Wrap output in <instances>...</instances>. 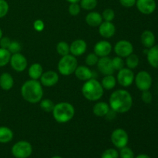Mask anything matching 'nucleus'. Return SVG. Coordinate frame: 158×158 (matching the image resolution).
Segmentation results:
<instances>
[{"instance_id": "nucleus-39", "label": "nucleus", "mask_w": 158, "mask_h": 158, "mask_svg": "<svg viewBox=\"0 0 158 158\" xmlns=\"http://www.w3.org/2000/svg\"><path fill=\"white\" fill-rule=\"evenodd\" d=\"M9 9V3L6 0H0V19L3 18L7 15Z\"/></svg>"}, {"instance_id": "nucleus-15", "label": "nucleus", "mask_w": 158, "mask_h": 158, "mask_svg": "<svg viewBox=\"0 0 158 158\" xmlns=\"http://www.w3.org/2000/svg\"><path fill=\"white\" fill-rule=\"evenodd\" d=\"M112 45L106 40H101L95 44L94 48V53L99 57L108 56L112 51Z\"/></svg>"}, {"instance_id": "nucleus-31", "label": "nucleus", "mask_w": 158, "mask_h": 158, "mask_svg": "<svg viewBox=\"0 0 158 158\" xmlns=\"http://www.w3.org/2000/svg\"><path fill=\"white\" fill-rule=\"evenodd\" d=\"M54 104L53 101L49 99H43V100H41L40 102V106L43 111L47 113H51L53 110Z\"/></svg>"}, {"instance_id": "nucleus-17", "label": "nucleus", "mask_w": 158, "mask_h": 158, "mask_svg": "<svg viewBox=\"0 0 158 158\" xmlns=\"http://www.w3.org/2000/svg\"><path fill=\"white\" fill-rule=\"evenodd\" d=\"M116 27L112 22L104 21L99 26V33L106 39L111 38L115 35Z\"/></svg>"}, {"instance_id": "nucleus-9", "label": "nucleus", "mask_w": 158, "mask_h": 158, "mask_svg": "<svg viewBox=\"0 0 158 158\" xmlns=\"http://www.w3.org/2000/svg\"><path fill=\"white\" fill-rule=\"evenodd\" d=\"M134 77L135 76H134L132 69L127 67H123L117 73V81L118 82L120 86H123V87H128V86H131L134 82Z\"/></svg>"}, {"instance_id": "nucleus-21", "label": "nucleus", "mask_w": 158, "mask_h": 158, "mask_svg": "<svg viewBox=\"0 0 158 158\" xmlns=\"http://www.w3.org/2000/svg\"><path fill=\"white\" fill-rule=\"evenodd\" d=\"M86 23L88 26L92 27H97L103 23V17L100 13L97 12H90L86 15Z\"/></svg>"}, {"instance_id": "nucleus-29", "label": "nucleus", "mask_w": 158, "mask_h": 158, "mask_svg": "<svg viewBox=\"0 0 158 158\" xmlns=\"http://www.w3.org/2000/svg\"><path fill=\"white\" fill-rule=\"evenodd\" d=\"M11 55L12 54L8 49L0 48V67L5 66L9 63Z\"/></svg>"}, {"instance_id": "nucleus-8", "label": "nucleus", "mask_w": 158, "mask_h": 158, "mask_svg": "<svg viewBox=\"0 0 158 158\" xmlns=\"http://www.w3.org/2000/svg\"><path fill=\"white\" fill-rule=\"evenodd\" d=\"M111 142L117 148L121 149L127 145L129 141V136L127 131L122 128L114 130L110 136Z\"/></svg>"}, {"instance_id": "nucleus-45", "label": "nucleus", "mask_w": 158, "mask_h": 158, "mask_svg": "<svg viewBox=\"0 0 158 158\" xmlns=\"http://www.w3.org/2000/svg\"><path fill=\"white\" fill-rule=\"evenodd\" d=\"M66 1L69 3H77V2H80V0H66Z\"/></svg>"}, {"instance_id": "nucleus-47", "label": "nucleus", "mask_w": 158, "mask_h": 158, "mask_svg": "<svg viewBox=\"0 0 158 158\" xmlns=\"http://www.w3.org/2000/svg\"><path fill=\"white\" fill-rule=\"evenodd\" d=\"M52 158H63V157H60V156H54V157H52Z\"/></svg>"}, {"instance_id": "nucleus-20", "label": "nucleus", "mask_w": 158, "mask_h": 158, "mask_svg": "<svg viewBox=\"0 0 158 158\" xmlns=\"http://www.w3.org/2000/svg\"><path fill=\"white\" fill-rule=\"evenodd\" d=\"M147 60L153 68L158 69V45H154L148 49L147 52Z\"/></svg>"}, {"instance_id": "nucleus-2", "label": "nucleus", "mask_w": 158, "mask_h": 158, "mask_svg": "<svg viewBox=\"0 0 158 158\" xmlns=\"http://www.w3.org/2000/svg\"><path fill=\"white\" fill-rule=\"evenodd\" d=\"M20 91L23 98L30 103H40L43 97V85L38 80L32 79L23 83Z\"/></svg>"}, {"instance_id": "nucleus-4", "label": "nucleus", "mask_w": 158, "mask_h": 158, "mask_svg": "<svg viewBox=\"0 0 158 158\" xmlns=\"http://www.w3.org/2000/svg\"><path fill=\"white\" fill-rule=\"evenodd\" d=\"M52 114L56 121L60 123H65L73 118L75 109L71 103L68 102H61L55 104Z\"/></svg>"}, {"instance_id": "nucleus-5", "label": "nucleus", "mask_w": 158, "mask_h": 158, "mask_svg": "<svg viewBox=\"0 0 158 158\" xmlns=\"http://www.w3.org/2000/svg\"><path fill=\"white\" fill-rule=\"evenodd\" d=\"M78 66V61L74 56L71 54L62 56L57 65L58 72L63 76H70L74 73Z\"/></svg>"}, {"instance_id": "nucleus-7", "label": "nucleus", "mask_w": 158, "mask_h": 158, "mask_svg": "<svg viewBox=\"0 0 158 158\" xmlns=\"http://www.w3.org/2000/svg\"><path fill=\"white\" fill-rule=\"evenodd\" d=\"M134 83L137 89L140 91L149 90L152 86V77L148 71H140L134 77Z\"/></svg>"}, {"instance_id": "nucleus-22", "label": "nucleus", "mask_w": 158, "mask_h": 158, "mask_svg": "<svg viewBox=\"0 0 158 158\" xmlns=\"http://www.w3.org/2000/svg\"><path fill=\"white\" fill-rule=\"evenodd\" d=\"M109 103L106 102H97L93 107V113L97 117H103L110 110Z\"/></svg>"}, {"instance_id": "nucleus-14", "label": "nucleus", "mask_w": 158, "mask_h": 158, "mask_svg": "<svg viewBox=\"0 0 158 158\" xmlns=\"http://www.w3.org/2000/svg\"><path fill=\"white\" fill-rule=\"evenodd\" d=\"M135 5L139 12L144 15L152 14L157 7L155 0H137Z\"/></svg>"}, {"instance_id": "nucleus-33", "label": "nucleus", "mask_w": 158, "mask_h": 158, "mask_svg": "<svg viewBox=\"0 0 158 158\" xmlns=\"http://www.w3.org/2000/svg\"><path fill=\"white\" fill-rule=\"evenodd\" d=\"M101 15L103 19L106 22H112L115 18V12L114 9H110V8L104 9Z\"/></svg>"}, {"instance_id": "nucleus-1", "label": "nucleus", "mask_w": 158, "mask_h": 158, "mask_svg": "<svg viewBox=\"0 0 158 158\" xmlns=\"http://www.w3.org/2000/svg\"><path fill=\"white\" fill-rule=\"evenodd\" d=\"M109 106L117 114L128 112L133 106L132 96L126 89H117L111 94L109 99Z\"/></svg>"}, {"instance_id": "nucleus-28", "label": "nucleus", "mask_w": 158, "mask_h": 158, "mask_svg": "<svg viewBox=\"0 0 158 158\" xmlns=\"http://www.w3.org/2000/svg\"><path fill=\"white\" fill-rule=\"evenodd\" d=\"M56 52L61 56L69 54V45L65 41H60L56 45Z\"/></svg>"}, {"instance_id": "nucleus-42", "label": "nucleus", "mask_w": 158, "mask_h": 158, "mask_svg": "<svg viewBox=\"0 0 158 158\" xmlns=\"http://www.w3.org/2000/svg\"><path fill=\"white\" fill-rule=\"evenodd\" d=\"M11 42H12V40H11L9 37L2 36L0 39V48L8 49Z\"/></svg>"}, {"instance_id": "nucleus-24", "label": "nucleus", "mask_w": 158, "mask_h": 158, "mask_svg": "<svg viewBox=\"0 0 158 158\" xmlns=\"http://www.w3.org/2000/svg\"><path fill=\"white\" fill-rule=\"evenodd\" d=\"M43 73V66L40 63H35L31 65L28 70V75L32 80H38Z\"/></svg>"}, {"instance_id": "nucleus-12", "label": "nucleus", "mask_w": 158, "mask_h": 158, "mask_svg": "<svg viewBox=\"0 0 158 158\" xmlns=\"http://www.w3.org/2000/svg\"><path fill=\"white\" fill-rule=\"evenodd\" d=\"M97 66L99 72L104 76L113 75L115 71L112 64V59L109 56L100 57L97 62Z\"/></svg>"}, {"instance_id": "nucleus-11", "label": "nucleus", "mask_w": 158, "mask_h": 158, "mask_svg": "<svg viewBox=\"0 0 158 158\" xmlns=\"http://www.w3.org/2000/svg\"><path fill=\"white\" fill-rule=\"evenodd\" d=\"M9 63H10L12 69L19 73L24 71L28 66L27 59L21 52L12 54L10 60H9Z\"/></svg>"}, {"instance_id": "nucleus-35", "label": "nucleus", "mask_w": 158, "mask_h": 158, "mask_svg": "<svg viewBox=\"0 0 158 158\" xmlns=\"http://www.w3.org/2000/svg\"><path fill=\"white\" fill-rule=\"evenodd\" d=\"M119 157L120 158H134V153L131 148L126 146L120 149Z\"/></svg>"}, {"instance_id": "nucleus-48", "label": "nucleus", "mask_w": 158, "mask_h": 158, "mask_svg": "<svg viewBox=\"0 0 158 158\" xmlns=\"http://www.w3.org/2000/svg\"><path fill=\"white\" fill-rule=\"evenodd\" d=\"M0 112H1V107H0Z\"/></svg>"}, {"instance_id": "nucleus-3", "label": "nucleus", "mask_w": 158, "mask_h": 158, "mask_svg": "<svg viewBox=\"0 0 158 158\" xmlns=\"http://www.w3.org/2000/svg\"><path fill=\"white\" fill-rule=\"evenodd\" d=\"M104 89L101 83L95 79H90L85 81L82 86V94L86 100L95 102L100 100L104 94Z\"/></svg>"}, {"instance_id": "nucleus-44", "label": "nucleus", "mask_w": 158, "mask_h": 158, "mask_svg": "<svg viewBox=\"0 0 158 158\" xmlns=\"http://www.w3.org/2000/svg\"><path fill=\"white\" fill-rule=\"evenodd\" d=\"M134 158H151V157H150V156H148V154H139V155H137V157H135Z\"/></svg>"}, {"instance_id": "nucleus-37", "label": "nucleus", "mask_w": 158, "mask_h": 158, "mask_svg": "<svg viewBox=\"0 0 158 158\" xmlns=\"http://www.w3.org/2000/svg\"><path fill=\"white\" fill-rule=\"evenodd\" d=\"M21 49H22L21 44H20L19 42L15 41V40L11 42L10 45H9V48H8V50L9 51V52H10L11 54L20 52Z\"/></svg>"}, {"instance_id": "nucleus-34", "label": "nucleus", "mask_w": 158, "mask_h": 158, "mask_svg": "<svg viewBox=\"0 0 158 158\" xmlns=\"http://www.w3.org/2000/svg\"><path fill=\"white\" fill-rule=\"evenodd\" d=\"M98 60H99V56H97L94 52H91V53H89L86 56V59H85V63H86V66H93L97 65Z\"/></svg>"}, {"instance_id": "nucleus-23", "label": "nucleus", "mask_w": 158, "mask_h": 158, "mask_svg": "<svg viewBox=\"0 0 158 158\" xmlns=\"http://www.w3.org/2000/svg\"><path fill=\"white\" fill-rule=\"evenodd\" d=\"M14 86V80L12 76L9 73H3L0 75V87L3 90L8 91Z\"/></svg>"}, {"instance_id": "nucleus-43", "label": "nucleus", "mask_w": 158, "mask_h": 158, "mask_svg": "<svg viewBox=\"0 0 158 158\" xmlns=\"http://www.w3.org/2000/svg\"><path fill=\"white\" fill-rule=\"evenodd\" d=\"M137 0H119L120 4L125 8H131L135 6Z\"/></svg>"}, {"instance_id": "nucleus-36", "label": "nucleus", "mask_w": 158, "mask_h": 158, "mask_svg": "<svg viewBox=\"0 0 158 158\" xmlns=\"http://www.w3.org/2000/svg\"><path fill=\"white\" fill-rule=\"evenodd\" d=\"M101 158H119V153L114 148H109L103 152Z\"/></svg>"}, {"instance_id": "nucleus-19", "label": "nucleus", "mask_w": 158, "mask_h": 158, "mask_svg": "<svg viewBox=\"0 0 158 158\" xmlns=\"http://www.w3.org/2000/svg\"><path fill=\"white\" fill-rule=\"evenodd\" d=\"M76 77L82 81H86L93 77V72L88 66H78L74 72Z\"/></svg>"}, {"instance_id": "nucleus-25", "label": "nucleus", "mask_w": 158, "mask_h": 158, "mask_svg": "<svg viewBox=\"0 0 158 158\" xmlns=\"http://www.w3.org/2000/svg\"><path fill=\"white\" fill-rule=\"evenodd\" d=\"M13 138V132L8 127H0V143H7Z\"/></svg>"}, {"instance_id": "nucleus-6", "label": "nucleus", "mask_w": 158, "mask_h": 158, "mask_svg": "<svg viewBox=\"0 0 158 158\" xmlns=\"http://www.w3.org/2000/svg\"><path fill=\"white\" fill-rule=\"evenodd\" d=\"M12 154L15 158H28L32 153V147L29 142L19 140L12 146Z\"/></svg>"}, {"instance_id": "nucleus-32", "label": "nucleus", "mask_w": 158, "mask_h": 158, "mask_svg": "<svg viewBox=\"0 0 158 158\" xmlns=\"http://www.w3.org/2000/svg\"><path fill=\"white\" fill-rule=\"evenodd\" d=\"M112 64L114 66V70L119 71L120 69H123L125 66V61L123 60L122 57L116 56L112 59Z\"/></svg>"}, {"instance_id": "nucleus-16", "label": "nucleus", "mask_w": 158, "mask_h": 158, "mask_svg": "<svg viewBox=\"0 0 158 158\" xmlns=\"http://www.w3.org/2000/svg\"><path fill=\"white\" fill-rule=\"evenodd\" d=\"M87 49V44L83 40H76L69 45V52L74 56H80L85 53Z\"/></svg>"}, {"instance_id": "nucleus-13", "label": "nucleus", "mask_w": 158, "mask_h": 158, "mask_svg": "<svg viewBox=\"0 0 158 158\" xmlns=\"http://www.w3.org/2000/svg\"><path fill=\"white\" fill-rule=\"evenodd\" d=\"M59 74L53 70H48L43 72L40 78V83L43 86L52 87L59 82Z\"/></svg>"}, {"instance_id": "nucleus-41", "label": "nucleus", "mask_w": 158, "mask_h": 158, "mask_svg": "<svg viewBox=\"0 0 158 158\" xmlns=\"http://www.w3.org/2000/svg\"><path fill=\"white\" fill-rule=\"evenodd\" d=\"M33 28L37 32H42L45 28L44 22L41 19H36L33 23Z\"/></svg>"}, {"instance_id": "nucleus-18", "label": "nucleus", "mask_w": 158, "mask_h": 158, "mask_svg": "<svg viewBox=\"0 0 158 158\" xmlns=\"http://www.w3.org/2000/svg\"><path fill=\"white\" fill-rule=\"evenodd\" d=\"M155 35L151 30H145L140 35V42L147 49H150L155 45Z\"/></svg>"}, {"instance_id": "nucleus-26", "label": "nucleus", "mask_w": 158, "mask_h": 158, "mask_svg": "<svg viewBox=\"0 0 158 158\" xmlns=\"http://www.w3.org/2000/svg\"><path fill=\"white\" fill-rule=\"evenodd\" d=\"M101 85L103 88L106 90L113 89L117 84V78L113 75H106L103 78L101 81Z\"/></svg>"}, {"instance_id": "nucleus-40", "label": "nucleus", "mask_w": 158, "mask_h": 158, "mask_svg": "<svg viewBox=\"0 0 158 158\" xmlns=\"http://www.w3.org/2000/svg\"><path fill=\"white\" fill-rule=\"evenodd\" d=\"M141 100L146 104H150L153 100V95L149 90L142 91Z\"/></svg>"}, {"instance_id": "nucleus-27", "label": "nucleus", "mask_w": 158, "mask_h": 158, "mask_svg": "<svg viewBox=\"0 0 158 158\" xmlns=\"http://www.w3.org/2000/svg\"><path fill=\"white\" fill-rule=\"evenodd\" d=\"M139 63H140L139 57L134 52L126 57V60H125V65L127 66V67L131 69H136L138 66Z\"/></svg>"}, {"instance_id": "nucleus-46", "label": "nucleus", "mask_w": 158, "mask_h": 158, "mask_svg": "<svg viewBox=\"0 0 158 158\" xmlns=\"http://www.w3.org/2000/svg\"><path fill=\"white\" fill-rule=\"evenodd\" d=\"M2 37V30L1 29V28H0V39Z\"/></svg>"}, {"instance_id": "nucleus-10", "label": "nucleus", "mask_w": 158, "mask_h": 158, "mask_svg": "<svg viewBox=\"0 0 158 158\" xmlns=\"http://www.w3.org/2000/svg\"><path fill=\"white\" fill-rule=\"evenodd\" d=\"M114 50L117 56L126 58L134 52V46L128 40H122L116 43Z\"/></svg>"}, {"instance_id": "nucleus-38", "label": "nucleus", "mask_w": 158, "mask_h": 158, "mask_svg": "<svg viewBox=\"0 0 158 158\" xmlns=\"http://www.w3.org/2000/svg\"><path fill=\"white\" fill-rule=\"evenodd\" d=\"M80 10H81V7H80L79 2L70 3V5L69 6V9H68L69 13L71 15H73V16H76V15H79L80 12Z\"/></svg>"}, {"instance_id": "nucleus-30", "label": "nucleus", "mask_w": 158, "mask_h": 158, "mask_svg": "<svg viewBox=\"0 0 158 158\" xmlns=\"http://www.w3.org/2000/svg\"><path fill=\"white\" fill-rule=\"evenodd\" d=\"M98 4L97 0H80V6L81 9L87 11H91L95 9Z\"/></svg>"}]
</instances>
